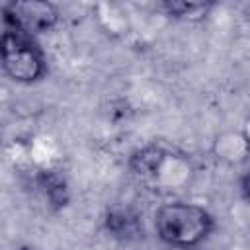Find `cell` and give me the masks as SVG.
Here are the masks:
<instances>
[{
    "label": "cell",
    "instance_id": "obj_1",
    "mask_svg": "<svg viewBox=\"0 0 250 250\" xmlns=\"http://www.w3.org/2000/svg\"><path fill=\"white\" fill-rule=\"evenodd\" d=\"M213 229V215L195 203L172 201L160 205L154 213L156 236L176 250H189L201 244Z\"/></svg>",
    "mask_w": 250,
    "mask_h": 250
},
{
    "label": "cell",
    "instance_id": "obj_2",
    "mask_svg": "<svg viewBox=\"0 0 250 250\" xmlns=\"http://www.w3.org/2000/svg\"><path fill=\"white\" fill-rule=\"evenodd\" d=\"M129 166L141 182L152 186L154 189L166 191L186 188L193 176L191 160L186 154L162 145H146L139 148L133 152Z\"/></svg>",
    "mask_w": 250,
    "mask_h": 250
},
{
    "label": "cell",
    "instance_id": "obj_3",
    "mask_svg": "<svg viewBox=\"0 0 250 250\" xmlns=\"http://www.w3.org/2000/svg\"><path fill=\"white\" fill-rule=\"evenodd\" d=\"M2 68L14 82L33 84L45 74V59L31 37L6 27L2 33Z\"/></svg>",
    "mask_w": 250,
    "mask_h": 250
},
{
    "label": "cell",
    "instance_id": "obj_4",
    "mask_svg": "<svg viewBox=\"0 0 250 250\" xmlns=\"http://www.w3.org/2000/svg\"><path fill=\"white\" fill-rule=\"evenodd\" d=\"M59 8L47 0H18L4 4L6 27L27 37L51 31L59 23Z\"/></svg>",
    "mask_w": 250,
    "mask_h": 250
},
{
    "label": "cell",
    "instance_id": "obj_5",
    "mask_svg": "<svg viewBox=\"0 0 250 250\" xmlns=\"http://www.w3.org/2000/svg\"><path fill=\"white\" fill-rule=\"evenodd\" d=\"M213 156L229 166H238L250 160V139L244 131H225L213 141Z\"/></svg>",
    "mask_w": 250,
    "mask_h": 250
},
{
    "label": "cell",
    "instance_id": "obj_6",
    "mask_svg": "<svg viewBox=\"0 0 250 250\" xmlns=\"http://www.w3.org/2000/svg\"><path fill=\"white\" fill-rule=\"evenodd\" d=\"M105 229L119 240H133L143 236L141 219L129 207H111L105 213Z\"/></svg>",
    "mask_w": 250,
    "mask_h": 250
},
{
    "label": "cell",
    "instance_id": "obj_7",
    "mask_svg": "<svg viewBox=\"0 0 250 250\" xmlns=\"http://www.w3.org/2000/svg\"><path fill=\"white\" fill-rule=\"evenodd\" d=\"M164 12L182 21H201L213 10V2H189V0H166L162 4Z\"/></svg>",
    "mask_w": 250,
    "mask_h": 250
},
{
    "label": "cell",
    "instance_id": "obj_8",
    "mask_svg": "<svg viewBox=\"0 0 250 250\" xmlns=\"http://www.w3.org/2000/svg\"><path fill=\"white\" fill-rule=\"evenodd\" d=\"M240 191H242V197L250 203V172L242 178V184H240Z\"/></svg>",
    "mask_w": 250,
    "mask_h": 250
},
{
    "label": "cell",
    "instance_id": "obj_9",
    "mask_svg": "<svg viewBox=\"0 0 250 250\" xmlns=\"http://www.w3.org/2000/svg\"><path fill=\"white\" fill-rule=\"evenodd\" d=\"M244 133H246V137L250 139V115H248V119H246V123H244V129H242Z\"/></svg>",
    "mask_w": 250,
    "mask_h": 250
}]
</instances>
